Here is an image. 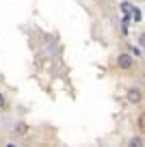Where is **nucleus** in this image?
Instances as JSON below:
<instances>
[{"label":"nucleus","instance_id":"nucleus-1","mask_svg":"<svg viewBox=\"0 0 145 147\" xmlns=\"http://www.w3.org/2000/svg\"><path fill=\"white\" fill-rule=\"evenodd\" d=\"M117 67H119V69H132V67H134V56L128 54V52L119 54V56H117Z\"/></svg>","mask_w":145,"mask_h":147},{"label":"nucleus","instance_id":"nucleus-5","mask_svg":"<svg viewBox=\"0 0 145 147\" xmlns=\"http://www.w3.org/2000/svg\"><path fill=\"white\" fill-rule=\"evenodd\" d=\"M130 54H132V56H136V59H141V56H143V52H141V48L130 46Z\"/></svg>","mask_w":145,"mask_h":147},{"label":"nucleus","instance_id":"nucleus-7","mask_svg":"<svg viewBox=\"0 0 145 147\" xmlns=\"http://www.w3.org/2000/svg\"><path fill=\"white\" fill-rule=\"evenodd\" d=\"M2 106H5V95L0 93V108H2Z\"/></svg>","mask_w":145,"mask_h":147},{"label":"nucleus","instance_id":"nucleus-3","mask_svg":"<svg viewBox=\"0 0 145 147\" xmlns=\"http://www.w3.org/2000/svg\"><path fill=\"white\" fill-rule=\"evenodd\" d=\"M28 132H30V128H28L26 121H18V123L13 125V130H11V134H13V136H26Z\"/></svg>","mask_w":145,"mask_h":147},{"label":"nucleus","instance_id":"nucleus-2","mask_svg":"<svg viewBox=\"0 0 145 147\" xmlns=\"http://www.w3.org/2000/svg\"><path fill=\"white\" fill-rule=\"evenodd\" d=\"M126 97H128V102L130 104H134V106H139L141 102H143V91H141L139 87H132V89H128V93H126Z\"/></svg>","mask_w":145,"mask_h":147},{"label":"nucleus","instance_id":"nucleus-4","mask_svg":"<svg viewBox=\"0 0 145 147\" xmlns=\"http://www.w3.org/2000/svg\"><path fill=\"white\" fill-rule=\"evenodd\" d=\"M130 15H132V22H134V24H141V20H143V13H141V7H136V5H130Z\"/></svg>","mask_w":145,"mask_h":147},{"label":"nucleus","instance_id":"nucleus-6","mask_svg":"<svg viewBox=\"0 0 145 147\" xmlns=\"http://www.w3.org/2000/svg\"><path fill=\"white\" fill-rule=\"evenodd\" d=\"M128 145H134V147L136 145H143V138H141V136H132L130 141H128Z\"/></svg>","mask_w":145,"mask_h":147}]
</instances>
